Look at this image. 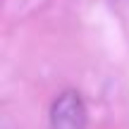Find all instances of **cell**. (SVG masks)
Instances as JSON below:
<instances>
[{
    "label": "cell",
    "instance_id": "cell-1",
    "mask_svg": "<svg viewBox=\"0 0 129 129\" xmlns=\"http://www.w3.org/2000/svg\"><path fill=\"white\" fill-rule=\"evenodd\" d=\"M50 129H86V105L74 88H67L50 105Z\"/></svg>",
    "mask_w": 129,
    "mask_h": 129
}]
</instances>
